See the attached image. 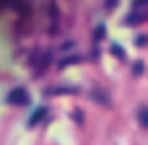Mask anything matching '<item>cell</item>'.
<instances>
[{
  "instance_id": "obj_10",
  "label": "cell",
  "mask_w": 148,
  "mask_h": 145,
  "mask_svg": "<svg viewBox=\"0 0 148 145\" xmlns=\"http://www.w3.org/2000/svg\"><path fill=\"white\" fill-rule=\"evenodd\" d=\"M133 5H135V8H140V5H148V0H133Z\"/></svg>"
},
{
  "instance_id": "obj_3",
  "label": "cell",
  "mask_w": 148,
  "mask_h": 145,
  "mask_svg": "<svg viewBox=\"0 0 148 145\" xmlns=\"http://www.w3.org/2000/svg\"><path fill=\"white\" fill-rule=\"evenodd\" d=\"M47 114H49V112H47L44 106H42V109H36V112L31 114V119H29V127H36L39 122H44V117H47Z\"/></svg>"
},
{
  "instance_id": "obj_7",
  "label": "cell",
  "mask_w": 148,
  "mask_h": 145,
  "mask_svg": "<svg viewBox=\"0 0 148 145\" xmlns=\"http://www.w3.org/2000/svg\"><path fill=\"white\" fill-rule=\"evenodd\" d=\"M143 70H146V67H143V62H135V65H133V73H135V75H140Z\"/></svg>"
},
{
  "instance_id": "obj_2",
  "label": "cell",
  "mask_w": 148,
  "mask_h": 145,
  "mask_svg": "<svg viewBox=\"0 0 148 145\" xmlns=\"http://www.w3.org/2000/svg\"><path fill=\"white\" fill-rule=\"evenodd\" d=\"M143 21H148V10H143V13H138V10H133L122 23L125 26H135V23H143Z\"/></svg>"
},
{
  "instance_id": "obj_1",
  "label": "cell",
  "mask_w": 148,
  "mask_h": 145,
  "mask_svg": "<svg viewBox=\"0 0 148 145\" xmlns=\"http://www.w3.org/2000/svg\"><path fill=\"white\" fill-rule=\"evenodd\" d=\"M8 104H13V106H26V104H29V91H26V88H13V91L8 93Z\"/></svg>"
},
{
  "instance_id": "obj_9",
  "label": "cell",
  "mask_w": 148,
  "mask_h": 145,
  "mask_svg": "<svg viewBox=\"0 0 148 145\" xmlns=\"http://www.w3.org/2000/svg\"><path fill=\"white\" fill-rule=\"evenodd\" d=\"M135 44H138V47H146V44H148V36H138Z\"/></svg>"
},
{
  "instance_id": "obj_8",
  "label": "cell",
  "mask_w": 148,
  "mask_h": 145,
  "mask_svg": "<svg viewBox=\"0 0 148 145\" xmlns=\"http://www.w3.org/2000/svg\"><path fill=\"white\" fill-rule=\"evenodd\" d=\"M112 52H114V54H117V57H125V49H122V47H117V44H114V47H112Z\"/></svg>"
},
{
  "instance_id": "obj_4",
  "label": "cell",
  "mask_w": 148,
  "mask_h": 145,
  "mask_svg": "<svg viewBox=\"0 0 148 145\" xmlns=\"http://www.w3.org/2000/svg\"><path fill=\"white\" fill-rule=\"evenodd\" d=\"M138 125L148 130V106H146V104H140V106H138Z\"/></svg>"
},
{
  "instance_id": "obj_6",
  "label": "cell",
  "mask_w": 148,
  "mask_h": 145,
  "mask_svg": "<svg viewBox=\"0 0 148 145\" xmlns=\"http://www.w3.org/2000/svg\"><path fill=\"white\" fill-rule=\"evenodd\" d=\"M47 93H75V88H65V86H60V88H49Z\"/></svg>"
},
{
  "instance_id": "obj_5",
  "label": "cell",
  "mask_w": 148,
  "mask_h": 145,
  "mask_svg": "<svg viewBox=\"0 0 148 145\" xmlns=\"http://www.w3.org/2000/svg\"><path fill=\"white\" fill-rule=\"evenodd\" d=\"M75 62H81V57H78V54H68V57L60 60L57 65H60V67H68V65H75Z\"/></svg>"
}]
</instances>
